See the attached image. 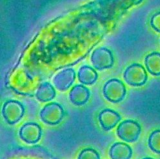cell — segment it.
Wrapping results in <instances>:
<instances>
[{"instance_id": "1", "label": "cell", "mask_w": 160, "mask_h": 159, "mask_svg": "<svg viewBox=\"0 0 160 159\" xmlns=\"http://www.w3.org/2000/svg\"><path fill=\"white\" fill-rule=\"evenodd\" d=\"M105 98L112 103H119L123 101L127 94L124 84L117 78L110 79L105 84L102 89Z\"/></svg>"}, {"instance_id": "2", "label": "cell", "mask_w": 160, "mask_h": 159, "mask_svg": "<svg viewBox=\"0 0 160 159\" xmlns=\"http://www.w3.org/2000/svg\"><path fill=\"white\" fill-rule=\"evenodd\" d=\"M65 115L63 108L56 102L45 104L40 112V118L44 123L50 126L58 125Z\"/></svg>"}, {"instance_id": "3", "label": "cell", "mask_w": 160, "mask_h": 159, "mask_svg": "<svg viewBox=\"0 0 160 159\" xmlns=\"http://www.w3.org/2000/svg\"><path fill=\"white\" fill-rule=\"evenodd\" d=\"M142 128L138 122L128 119L120 123L117 129V134L120 139L128 143L137 141L140 136Z\"/></svg>"}, {"instance_id": "4", "label": "cell", "mask_w": 160, "mask_h": 159, "mask_svg": "<svg viewBox=\"0 0 160 159\" xmlns=\"http://www.w3.org/2000/svg\"><path fill=\"white\" fill-rule=\"evenodd\" d=\"M25 109L23 104L16 100H9L4 103L2 114L5 121L9 125L18 123L24 115Z\"/></svg>"}, {"instance_id": "5", "label": "cell", "mask_w": 160, "mask_h": 159, "mask_svg": "<svg viewBox=\"0 0 160 159\" xmlns=\"http://www.w3.org/2000/svg\"><path fill=\"white\" fill-rule=\"evenodd\" d=\"M123 78L129 85L141 87L147 82L148 75L143 65L138 63H133L125 70Z\"/></svg>"}, {"instance_id": "6", "label": "cell", "mask_w": 160, "mask_h": 159, "mask_svg": "<svg viewBox=\"0 0 160 159\" xmlns=\"http://www.w3.org/2000/svg\"><path fill=\"white\" fill-rule=\"evenodd\" d=\"M94 68L98 70L109 69L113 65L114 58L112 52L107 48H96L91 57Z\"/></svg>"}, {"instance_id": "7", "label": "cell", "mask_w": 160, "mask_h": 159, "mask_svg": "<svg viewBox=\"0 0 160 159\" xmlns=\"http://www.w3.org/2000/svg\"><path fill=\"white\" fill-rule=\"evenodd\" d=\"M42 128L36 123H25L20 127L19 131L20 138L29 144L38 143L42 137Z\"/></svg>"}, {"instance_id": "8", "label": "cell", "mask_w": 160, "mask_h": 159, "mask_svg": "<svg viewBox=\"0 0 160 159\" xmlns=\"http://www.w3.org/2000/svg\"><path fill=\"white\" fill-rule=\"evenodd\" d=\"M75 78L76 73L73 69H65L55 76L53 78V84L57 90L65 91L71 87L74 82Z\"/></svg>"}, {"instance_id": "9", "label": "cell", "mask_w": 160, "mask_h": 159, "mask_svg": "<svg viewBox=\"0 0 160 159\" xmlns=\"http://www.w3.org/2000/svg\"><path fill=\"white\" fill-rule=\"evenodd\" d=\"M120 120L121 116L120 114L109 108L104 109L98 115V121L105 131H109L115 127Z\"/></svg>"}, {"instance_id": "10", "label": "cell", "mask_w": 160, "mask_h": 159, "mask_svg": "<svg viewBox=\"0 0 160 159\" xmlns=\"http://www.w3.org/2000/svg\"><path fill=\"white\" fill-rule=\"evenodd\" d=\"M90 98V90L82 84L73 86L69 94V98L77 106L84 105Z\"/></svg>"}, {"instance_id": "11", "label": "cell", "mask_w": 160, "mask_h": 159, "mask_svg": "<svg viewBox=\"0 0 160 159\" xmlns=\"http://www.w3.org/2000/svg\"><path fill=\"white\" fill-rule=\"evenodd\" d=\"M132 154V148L128 144L122 142L113 143L109 150L111 159H131Z\"/></svg>"}, {"instance_id": "12", "label": "cell", "mask_w": 160, "mask_h": 159, "mask_svg": "<svg viewBox=\"0 0 160 159\" xmlns=\"http://www.w3.org/2000/svg\"><path fill=\"white\" fill-rule=\"evenodd\" d=\"M78 76L80 82L84 85H92L98 79V73L93 67L83 65L78 70Z\"/></svg>"}, {"instance_id": "13", "label": "cell", "mask_w": 160, "mask_h": 159, "mask_svg": "<svg viewBox=\"0 0 160 159\" xmlns=\"http://www.w3.org/2000/svg\"><path fill=\"white\" fill-rule=\"evenodd\" d=\"M35 96L41 102H48L56 97V90L50 83L44 82L38 88Z\"/></svg>"}, {"instance_id": "14", "label": "cell", "mask_w": 160, "mask_h": 159, "mask_svg": "<svg viewBox=\"0 0 160 159\" xmlns=\"http://www.w3.org/2000/svg\"><path fill=\"white\" fill-rule=\"evenodd\" d=\"M145 65L147 70L152 75L156 76H160V53L152 52L146 55Z\"/></svg>"}, {"instance_id": "15", "label": "cell", "mask_w": 160, "mask_h": 159, "mask_svg": "<svg viewBox=\"0 0 160 159\" xmlns=\"http://www.w3.org/2000/svg\"><path fill=\"white\" fill-rule=\"evenodd\" d=\"M148 147L153 152L160 154V129L154 130L148 137Z\"/></svg>"}, {"instance_id": "16", "label": "cell", "mask_w": 160, "mask_h": 159, "mask_svg": "<svg viewBox=\"0 0 160 159\" xmlns=\"http://www.w3.org/2000/svg\"><path fill=\"white\" fill-rule=\"evenodd\" d=\"M78 159H100V155L93 148H85L80 152Z\"/></svg>"}, {"instance_id": "17", "label": "cell", "mask_w": 160, "mask_h": 159, "mask_svg": "<svg viewBox=\"0 0 160 159\" xmlns=\"http://www.w3.org/2000/svg\"><path fill=\"white\" fill-rule=\"evenodd\" d=\"M152 27L157 32L160 33V12L154 14L150 21Z\"/></svg>"}, {"instance_id": "18", "label": "cell", "mask_w": 160, "mask_h": 159, "mask_svg": "<svg viewBox=\"0 0 160 159\" xmlns=\"http://www.w3.org/2000/svg\"><path fill=\"white\" fill-rule=\"evenodd\" d=\"M142 159H153V158H152V157H144V158H142Z\"/></svg>"}]
</instances>
